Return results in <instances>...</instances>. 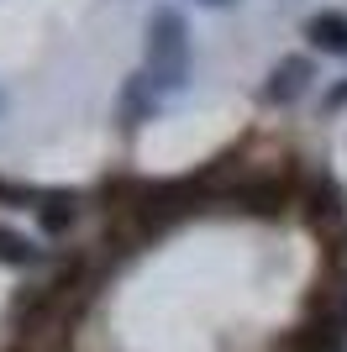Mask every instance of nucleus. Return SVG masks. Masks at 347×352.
<instances>
[{
  "label": "nucleus",
  "instance_id": "obj_1",
  "mask_svg": "<svg viewBox=\"0 0 347 352\" xmlns=\"http://www.w3.org/2000/svg\"><path fill=\"white\" fill-rule=\"evenodd\" d=\"M189 74H195V53H189V16L179 6H158L147 16V63L143 79L158 95H185Z\"/></svg>",
  "mask_w": 347,
  "mask_h": 352
},
{
  "label": "nucleus",
  "instance_id": "obj_2",
  "mask_svg": "<svg viewBox=\"0 0 347 352\" xmlns=\"http://www.w3.org/2000/svg\"><path fill=\"white\" fill-rule=\"evenodd\" d=\"M311 85H316V63L305 58V53H289V58H279L274 69H269L263 100H269V105H295V100L311 95Z\"/></svg>",
  "mask_w": 347,
  "mask_h": 352
},
{
  "label": "nucleus",
  "instance_id": "obj_3",
  "mask_svg": "<svg viewBox=\"0 0 347 352\" xmlns=\"http://www.w3.org/2000/svg\"><path fill=\"white\" fill-rule=\"evenodd\" d=\"M284 352H347V321L342 316H316L289 331Z\"/></svg>",
  "mask_w": 347,
  "mask_h": 352
},
{
  "label": "nucleus",
  "instance_id": "obj_4",
  "mask_svg": "<svg viewBox=\"0 0 347 352\" xmlns=\"http://www.w3.org/2000/svg\"><path fill=\"white\" fill-rule=\"evenodd\" d=\"M116 116L127 121V126H147V121L158 116V89L147 85L143 74H132L127 85H121V95H116Z\"/></svg>",
  "mask_w": 347,
  "mask_h": 352
},
{
  "label": "nucleus",
  "instance_id": "obj_5",
  "mask_svg": "<svg viewBox=\"0 0 347 352\" xmlns=\"http://www.w3.org/2000/svg\"><path fill=\"white\" fill-rule=\"evenodd\" d=\"M79 221V195L74 190H43V200H37V226H43L48 236H63Z\"/></svg>",
  "mask_w": 347,
  "mask_h": 352
},
{
  "label": "nucleus",
  "instance_id": "obj_6",
  "mask_svg": "<svg viewBox=\"0 0 347 352\" xmlns=\"http://www.w3.org/2000/svg\"><path fill=\"white\" fill-rule=\"evenodd\" d=\"M305 37H311L316 53H337V58H347V16L342 11H316L311 21H305Z\"/></svg>",
  "mask_w": 347,
  "mask_h": 352
},
{
  "label": "nucleus",
  "instance_id": "obj_7",
  "mask_svg": "<svg viewBox=\"0 0 347 352\" xmlns=\"http://www.w3.org/2000/svg\"><path fill=\"white\" fill-rule=\"evenodd\" d=\"M48 252L32 242V236L11 232V226H0V268H37Z\"/></svg>",
  "mask_w": 347,
  "mask_h": 352
},
{
  "label": "nucleus",
  "instance_id": "obj_8",
  "mask_svg": "<svg viewBox=\"0 0 347 352\" xmlns=\"http://www.w3.org/2000/svg\"><path fill=\"white\" fill-rule=\"evenodd\" d=\"M279 206H289V190L279 184V179H274V184H247V190H242V210H258V216H274Z\"/></svg>",
  "mask_w": 347,
  "mask_h": 352
},
{
  "label": "nucleus",
  "instance_id": "obj_9",
  "mask_svg": "<svg viewBox=\"0 0 347 352\" xmlns=\"http://www.w3.org/2000/svg\"><path fill=\"white\" fill-rule=\"evenodd\" d=\"M311 216L316 221H326V216H342V190H337L332 179H316V190H311Z\"/></svg>",
  "mask_w": 347,
  "mask_h": 352
},
{
  "label": "nucleus",
  "instance_id": "obj_10",
  "mask_svg": "<svg viewBox=\"0 0 347 352\" xmlns=\"http://www.w3.org/2000/svg\"><path fill=\"white\" fill-rule=\"evenodd\" d=\"M43 190H32V184H16V179H0V206H16V210H37Z\"/></svg>",
  "mask_w": 347,
  "mask_h": 352
},
{
  "label": "nucleus",
  "instance_id": "obj_11",
  "mask_svg": "<svg viewBox=\"0 0 347 352\" xmlns=\"http://www.w3.org/2000/svg\"><path fill=\"white\" fill-rule=\"evenodd\" d=\"M342 105H347V85H337L332 95H326V116H332V111H342Z\"/></svg>",
  "mask_w": 347,
  "mask_h": 352
},
{
  "label": "nucleus",
  "instance_id": "obj_12",
  "mask_svg": "<svg viewBox=\"0 0 347 352\" xmlns=\"http://www.w3.org/2000/svg\"><path fill=\"white\" fill-rule=\"evenodd\" d=\"M200 6H211V11H227V6H237V0H200Z\"/></svg>",
  "mask_w": 347,
  "mask_h": 352
},
{
  "label": "nucleus",
  "instance_id": "obj_13",
  "mask_svg": "<svg viewBox=\"0 0 347 352\" xmlns=\"http://www.w3.org/2000/svg\"><path fill=\"white\" fill-rule=\"evenodd\" d=\"M0 111H6V95H0Z\"/></svg>",
  "mask_w": 347,
  "mask_h": 352
}]
</instances>
